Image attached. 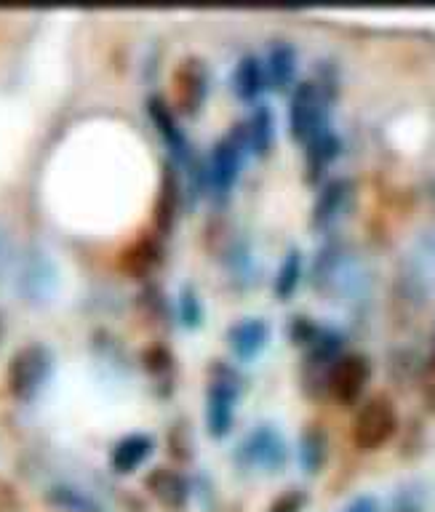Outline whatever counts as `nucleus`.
Instances as JSON below:
<instances>
[{"label": "nucleus", "mask_w": 435, "mask_h": 512, "mask_svg": "<svg viewBox=\"0 0 435 512\" xmlns=\"http://www.w3.org/2000/svg\"><path fill=\"white\" fill-rule=\"evenodd\" d=\"M51 374H54V352H51L49 344H22L6 366V390H9L11 398L30 403L49 384Z\"/></svg>", "instance_id": "nucleus-1"}, {"label": "nucleus", "mask_w": 435, "mask_h": 512, "mask_svg": "<svg viewBox=\"0 0 435 512\" xmlns=\"http://www.w3.org/2000/svg\"><path fill=\"white\" fill-rule=\"evenodd\" d=\"M243 379L225 360H211L209 387H206V430L211 438H225L233 430L235 408L241 395Z\"/></svg>", "instance_id": "nucleus-2"}, {"label": "nucleus", "mask_w": 435, "mask_h": 512, "mask_svg": "<svg viewBox=\"0 0 435 512\" xmlns=\"http://www.w3.org/2000/svg\"><path fill=\"white\" fill-rule=\"evenodd\" d=\"M331 91L315 78L299 80L289 99V131L297 142L305 144L315 134L329 128Z\"/></svg>", "instance_id": "nucleus-3"}, {"label": "nucleus", "mask_w": 435, "mask_h": 512, "mask_svg": "<svg viewBox=\"0 0 435 512\" xmlns=\"http://www.w3.org/2000/svg\"><path fill=\"white\" fill-rule=\"evenodd\" d=\"M233 459L241 470L281 472L289 462V443L275 424H257L235 443Z\"/></svg>", "instance_id": "nucleus-4"}, {"label": "nucleus", "mask_w": 435, "mask_h": 512, "mask_svg": "<svg viewBox=\"0 0 435 512\" xmlns=\"http://www.w3.org/2000/svg\"><path fill=\"white\" fill-rule=\"evenodd\" d=\"M246 139H243L241 120L211 144L209 160L203 163V187H209L214 195H227L241 176L243 155H246Z\"/></svg>", "instance_id": "nucleus-5"}, {"label": "nucleus", "mask_w": 435, "mask_h": 512, "mask_svg": "<svg viewBox=\"0 0 435 512\" xmlns=\"http://www.w3.org/2000/svg\"><path fill=\"white\" fill-rule=\"evenodd\" d=\"M395 427H398V414L393 400L387 395H371L353 419V443L361 451H374L393 438Z\"/></svg>", "instance_id": "nucleus-6"}, {"label": "nucleus", "mask_w": 435, "mask_h": 512, "mask_svg": "<svg viewBox=\"0 0 435 512\" xmlns=\"http://www.w3.org/2000/svg\"><path fill=\"white\" fill-rule=\"evenodd\" d=\"M369 376L371 360L363 352H347V355H339L331 363L329 376H326V390L331 392V398L337 403L350 406L363 395L366 384H369Z\"/></svg>", "instance_id": "nucleus-7"}, {"label": "nucleus", "mask_w": 435, "mask_h": 512, "mask_svg": "<svg viewBox=\"0 0 435 512\" xmlns=\"http://www.w3.org/2000/svg\"><path fill=\"white\" fill-rule=\"evenodd\" d=\"M171 86H174V102H177L179 112L193 118L201 112L203 102L209 96V67L201 56H185L174 67Z\"/></svg>", "instance_id": "nucleus-8"}, {"label": "nucleus", "mask_w": 435, "mask_h": 512, "mask_svg": "<svg viewBox=\"0 0 435 512\" xmlns=\"http://www.w3.org/2000/svg\"><path fill=\"white\" fill-rule=\"evenodd\" d=\"M19 294L30 304H46L57 291V267L43 251H30L19 267Z\"/></svg>", "instance_id": "nucleus-9"}, {"label": "nucleus", "mask_w": 435, "mask_h": 512, "mask_svg": "<svg viewBox=\"0 0 435 512\" xmlns=\"http://www.w3.org/2000/svg\"><path fill=\"white\" fill-rule=\"evenodd\" d=\"M179 200H182V184H179V171L174 163H163L161 182H158V195H155L153 222L161 235H169L174 230L179 216Z\"/></svg>", "instance_id": "nucleus-10"}, {"label": "nucleus", "mask_w": 435, "mask_h": 512, "mask_svg": "<svg viewBox=\"0 0 435 512\" xmlns=\"http://www.w3.org/2000/svg\"><path fill=\"white\" fill-rule=\"evenodd\" d=\"M227 347L233 352L235 358L249 363L259 355V352L267 347V339H270V326H267L265 318H241L238 323L227 328Z\"/></svg>", "instance_id": "nucleus-11"}, {"label": "nucleus", "mask_w": 435, "mask_h": 512, "mask_svg": "<svg viewBox=\"0 0 435 512\" xmlns=\"http://www.w3.org/2000/svg\"><path fill=\"white\" fill-rule=\"evenodd\" d=\"M145 486L163 507H169L174 512L182 510L187 499H190V483L185 480V475L171 470V467H163V464H158V467L147 472Z\"/></svg>", "instance_id": "nucleus-12"}, {"label": "nucleus", "mask_w": 435, "mask_h": 512, "mask_svg": "<svg viewBox=\"0 0 435 512\" xmlns=\"http://www.w3.org/2000/svg\"><path fill=\"white\" fill-rule=\"evenodd\" d=\"M350 190H353V184H350L347 176H334V179L323 184L313 203V214H310V224H313L315 230H326L345 211Z\"/></svg>", "instance_id": "nucleus-13"}, {"label": "nucleus", "mask_w": 435, "mask_h": 512, "mask_svg": "<svg viewBox=\"0 0 435 512\" xmlns=\"http://www.w3.org/2000/svg\"><path fill=\"white\" fill-rule=\"evenodd\" d=\"M153 451V435H147V432H129L121 440H115L113 448H110V467L115 472H121V475H129V472L137 470L139 464L147 462Z\"/></svg>", "instance_id": "nucleus-14"}, {"label": "nucleus", "mask_w": 435, "mask_h": 512, "mask_svg": "<svg viewBox=\"0 0 435 512\" xmlns=\"http://www.w3.org/2000/svg\"><path fill=\"white\" fill-rule=\"evenodd\" d=\"M243 128V139H246V150L259 155V158H265L270 147H273L275 139V118L273 110H270V104L257 102L251 107V112L246 118L241 120Z\"/></svg>", "instance_id": "nucleus-15"}, {"label": "nucleus", "mask_w": 435, "mask_h": 512, "mask_svg": "<svg viewBox=\"0 0 435 512\" xmlns=\"http://www.w3.org/2000/svg\"><path fill=\"white\" fill-rule=\"evenodd\" d=\"M342 150V139H339L331 128L315 134L313 139L305 142V179L307 182H318L323 171L329 168V163L339 155Z\"/></svg>", "instance_id": "nucleus-16"}, {"label": "nucleus", "mask_w": 435, "mask_h": 512, "mask_svg": "<svg viewBox=\"0 0 435 512\" xmlns=\"http://www.w3.org/2000/svg\"><path fill=\"white\" fill-rule=\"evenodd\" d=\"M265 75L267 86L275 88V91H286L291 86V80L297 75V51L291 43L275 40L273 46L267 48Z\"/></svg>", "instance_id": "nucleus-17"}, {"label": "nucleus", "mask_w": 435, "mask_h": 512, "mask_svg": "<svg viewBox=\"0 0 435 512\" xmlns=\"http://www.w3.org/2000/svg\"><path fill=\"white\" fill-rule=\"evenodd\" d=\"M267 88L265 62L257 54H243L233 70V91L241 102H254Z\"/></svg>", "instance_id": "nucleus-18"}, {"label": "nucleus", "mask_w": 435, "mask_h": 512, "mask_svg": "<svg viewBox=\"0 0 435 512\" xmlns=\"http://www.w3.org/2000/svg\"><path fill=\"white\" fill-rule=\"evenodd\" d=\"M46 499L65 512H107V507L97 496L75 483H54L46 491Z\"/></svg>", "instance_id": "nucleus-19"}, {"label": "nucleus", "mask_w": 435, "mask_h": 512, "mask_svg": "<svg viewBox=\"0 0 435 512\" xmlns=\"http://www.w3.org/2000/svg\"><path fill=\"white\" fill-rule=\"evenodd\" d=\"M158 259H161V248H158V243H155L153 238H147V235L134 240V243L121 254L123 270L131 272L134 278H145V275H150V270L158 264Z\"/></svg>", "instance_id": "nucleus-20"}, {"label": "nucleus", "mask_w": 435, "mask_h": 512, "mask_svg": "<svg viewBox=\"0 0 435 512\" xmlns=\"http://www.w3.org/2000/svg\"><path fill=\"white\" fill-rule=\"evenodd\" d=\"M329 456V438L318 424H307L302 438H299V464L305 472H318Z\"/></svg>", "instance_id": "nucleus-21"}, {"label": "nucleus", "mask_w": 435, "mask_h": 512, "mask_svg": "<svg viewBox=\"0 0 435 512\" xmlns=\"http://www.w3.org/2000/svg\"><path fill=\"white\" fill-rule=\"evenodd\" d=\"M299 278H302V251L297 246L289 248L286 256H283L281 267L275 272L273 291L278 299H289L299 286Z\"/></svg>", "instance_id": "nucleus-22"}, {"label": "nucleus", "mask_w": 435, "mask_h": 512, "mask_svg": "<svg viewBox=\"0 0 435 512\" xmlns=\"http://www.w3.org/2000/svg\"><path fill=\"white\" fill-rule=\"evenodd\" d=\"M177 307H179V320L185 323L187 328H198L203 320V304H201V296L195 291L193 286H182L179 288V299H177Z\"/></svg>", "instance_id": "nucleus-23"}, {"label": "nucleus", "mask_w": 435, "mask_h": 512, "mask_svg": "<svg viewBox=\"0 0 435 512\" xmlns=\"http://www.w3.org/2000/svg\"><path fill=\"white\" fill-rule=\"evenodd\" d=\"M145 368L150 371V374L158 379V382H171V376H174V355L169 352V347H163V344H158V347H150V350L145 352Z\"/></svg>", "instance_id": "nucleus-24"}, {"label": "nucleus", "mask_w": 435, "mask_h": 512, "mask_svg": "<svg viewBox=\"0 0 435 512\" xmlns=\"http://www.w3.org/2000/svg\"><path fill=\"white\" fill-rule=\"evenodd\" d=\"M315 331H318V323L313 318H307V315H294L286 323V336L294 344H299V347H307V344L313 342Z\"/></svg>", "instance_id": "nucleus-25"}, {"label": "nucleus", "mask_w": 435, "mask_h": 512, "mask_svg": "<svg viewBox=\"0 0 435 512\" xmlns=\"http://www.w3.org/2000/svg\"><path fill=\"white\" fill-rule=\"evenodd\" d=\"M171 454L177 456V459H190L193 456V438H190V422H179L174 430H171L169 438Z\"/></svg>", "instance_id": "nucleus-26"}, {"label": "nucleus", "mask_w": 435, "mask_h": 512, "mask_svg": "<svg viewBox=\"0 0 435 512\" xmlns=\"http://www.w3.org/2000/svg\"><path fill=\"white\" fill-rule=\"evenodd\" d=\"M305 502V491H297V488H294V491H286V494L278 496V499L267 507V512H302Z\"/></svg>", "instance_id": "nucleus-27"}, {"label": "nucleus", "mask_w": 435, "mask_h": 512, "mask_svg": "<svg viewBox=\"0 0 435 512\" xmlns=\"http://www.w3.org/2000/svg\"><path fill=\"white\" fill-rule=\"evenodd\" d=\"M422 400H425L427 411L435 414V352L427 358L422 368Z\"/></svg>", "instance_id": "nucleus-28"}, {"label": "nucleus", "mask_w": 435, "mask_h": 512, "mask_svg": "<svg viewBox=\"0 0 435 512\" xmlns=\"http://www.w3.org/2000/svg\"><path fill=\"white\" fill-rule=\"evenodd\" d=\"M342 512H379V502L374 499V496L361 494V496H355L353 502H347Z\"/></svg>", "instance_id": "nucleus-29"}, {"label": "nucleus", "mask_w": 435, "mask_h": 512, "mask_svg": "<svg viewBox=\"0 0 435 512\" xmlns=\"http://www.w3.org/2000/svg\"><path fill=\"white\" fill-rule=\"evenodd\" d=\"M3 336H6V318H3V312H0V344H3Z\"/></svg>", "instance_id": "nucleus-30"}]
</instances>
